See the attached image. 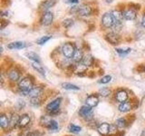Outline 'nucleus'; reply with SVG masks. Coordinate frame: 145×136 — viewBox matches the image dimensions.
Returning a JSON list of instances; mask_svg holds the SVG:
<instances>
[{"label":"nucleus","instance_id":"nucleus-37","mask_svg":"<svg viewBox=\"0 0 145 136\" xmlns=\"http://www.w3.org/2000/svg\"><path fill=\"white\" fill-rule=\"evenodd\" d=\"M78 10H79V7H72L70 10V13H72V14H78Z\"/></svg>","mask_w":145,"mask_h":136},{"label":"nucleus","instance_id":"nucleus-12","mask_svg":"<svg viewBox=\"0 0 145 136\" xmlns=\"http://www.w3.org/2000/svg\"><path fill=\"white\" fill-rule=\"evenodd\" d=\"M8 78L10 79L12 82H17L18 80L20 79V75L19 72L16 69H12L9 71L8 73Z\"/></svg>","mask_w":145,"mask_h":136},{"label":"nucleus","instance_id":"nucleus-17","mask_svg":"<svg viewBox=\"0 0 145 136\" xmlns=\"http://www.w3.org/2000/svg\"><path fill=\"white\" fill-rule=\"evenodd\" d=\"M110 124H107V122H103L101 124L98 126V131L100 133L102 134H107L108 133H110Z\"/></svg>","mask_w":145,"mask_h":136},{"label":"nucleus","instance_id":"nucleus-14","mask_svg":"<svg viewBox=\"0 0 145 136\" xmlns=\"http://www.w3.org/2000/svg\"><path fill=\"white\" fill-rule=\"evenodd\" d=\"M116 100L118 102L120 103H124L127 101L128 99V94H127L125 91H120L116 94V96H115Z\"/></svg>","mask_w":145,"mask_h":136},{"label":"nucleus","instance_id":"nucleus-34","mask_svg":"<svg viewBox=\"0 0 145 136\" xmlns=\"http://www.w3.org/2000/svg\"><path fill=\"white\" fill-rule=\"evenodd\" d=\"M111 91L108 88H103L102 90H100V95H102L103 97H106L108 95H110Z\"/></svg>","mask_w":145,"mask_h":136},{"label":"nucleus","instance_id":"nucleus-19","mask_svg":"<svg viewBox=\"0 0 145 136\" xmlns=\"http://www.w3.org/2000/svg\"><path fill=\"white\" fill-rule=\"evenodd\" d=\"M131 109V104L128 102H124V103H121L119 106V111L121 112H129Z\"/></svg>","mask_w":145,"mask_h":136},{"label":"nucleus","instance_id":"nucleus-36","mask_svg":"<svg viewBox=\"0 0 145 136\" xmlns=\"http://www.w3.org/2000/svg\"><path fill=\"white\" fill-rule=\"evenodd\" d=\"M41 135H42V133H40L38 131H31V133H29L28 134H27V136H41Z\"/></svg>","mask_w":145,"mask_h":136},{"label":"nucleus","instance_id":"nucleus-25","mask_svg":"<svg viewBox=\"0 0 145 136\" xmlns=\"http://www.w3.org/2000/svg\"><path fill=\"white\" fill-rule=\"evenodd\" d=\"M26 57L30 59V60H33L34 62H40V59H39V56L36 54L35 53H33V52H30V53H26Z\"/></svg>","mask_w":145,"mask_h":136},{"label":"nucleus","instance_id":"nucleus-3","mask_svg":"<svg viewBox=\"0 0 145 136\" xmlns=\"http://www.w3.org/2000/svg\"><path fill=\"white\" fill-rule=\"evenodd\" d=\"M18 87L21 91H29L34 87L33 81L28 77H25L18 83Z\"/></svg>","mask_w":145,"mask_h":136},{"label":"nucleus","instance_id":"nucleus-10","mask_svg":"<svg viewBox=\"0 0 145 136\" xmlns=\"http://www.w3.org/2000/svg\"><path fill=\"white\" fill-rule=\"evenodd\" d=\"M122 16H123V18L126 20H134L137 15H136V12L133 10V8L130 9H126L123 12H122Z\"/></svg>","mask_w":145,"mask_h":136},{"label":"nucleus","instance_id":"nucleus-2","mask_svg":"<svg viewBox=\"0 0 145 136\" xmlns=\"http://www.w3.org/2000/svg\"><path fill=\"white\" fill-rule=\"evenodd\" d=\"M62 52L66 58H72L75 52V48L71 43H65L62 47Z\"/></svg>","mask_w":145,"mask_h":136},{"label":"nucleus","instance_id":"nucleus-39","mask_svg":"<svg viewBox=\"0 0 145 136\" xmlns=\"http://www.w3.org/2000/svg\"><path fill=\"white\" fill-rule=\"evenodd\" d=\"M142 26L143 27H145V15L142 16Z\"/></svg>","mask_w":145,"mask_h":136},{"label":"nucleus","instance_id":"nucleus-11","mask_svg":"<svg viewBox=\"0 0 145 136\" xmlns=\"http://www.w3.org/2000/svg\"><path fill=\"white\" fill-rule=\"evenodd\" d=\"M92 13V9L87 5H82V6L79 7V10H78V15L82 16H87L89 15H91Z\"/></svg>","mask_w":145,"mask_h":136},{"label":"nucleus","instance_id":"nucleus-30","mask_svg":"<svg viewBox=\"0 0 145 136\" xmlns=\"http://www.w3.org/2000/svg\"><path fill=\"white\" fill-rule=\"evenodd\" d=\"M63 26L65 27V28H69L70 26H72V25H74V20L71 19V18H66V19H65L63 21Z\"/></svg>","mask_w":145,"mask_h":136},{"label":"nucleus","instance_id":"nucleus-38","mask_svg":"<svg viewBox=\"0 0 145 136\" xmlns=\"http://www.w3.org/2000/svg\"><path fill=\"white\" fill-rule=\"evenodd\" d=\"M9 24V22L8 21H6V20H3L1 22V29H4L5 27H6V26H7Z\"/></svg>","mask_w":145,"mask_h":136},{"label":"nucleus","instance_id":"nucleus-33","mask_svg":"<svg viewBox=\"0 0 145 136\" xmlns=\"http://www.w3.org/2000/svg\"><path fill=\"white\" fill-rule=\"evenodd\" d=\"M131 51V50L130 48H127L126 50H122V49H119V48H117V49H116V52H117L118 54H119L121 56H125V54H129Z\"/></svg>","mask_w":145,"mask_h":136},{"label":"nucleus","instance_id":"nucleus-20","mask_svg":"<svg viewBox=\"0 0 145 136\" xmlns=\"http://www.w3.org/2000/svg\"><path fill=\"white\" fill-rule=\"evenodd\" d=\"M82 62L86 66H92L93 63V58L91 54H86L85 56H84V59Z\"/></svg>","mask_w":145,"mask_h":136},{"label":"nucleus","instance_id":"nucleus-29","mask_svg":"<svg viewBox=\"0 0 145 136\" xmlns=\"http://www.w3.org/2000/svg\"><path fill=\"white\" fill-rule=\"evenodd\" d=\"M30 103L32 106H35V107H37L41 104V99L38 97H32L31 98V101H30Z\"/></svg>","mask_w":145,"mask_h":136},{"label":"nucleus","instance_id":"nucleus-24","mask_svg":"<svg viewBox=\"0 0 145 136\" xmlns=\"http://www.w3.org/2000/svg\"><path fill=\"white\" fill-rule=\"evenodd\" d=\"M45 126H46L50 131H56L58 129V124L56 121H49Z\"/></svg>","mask_w":145,"mask_h":136},{"label":"nucleus","instance_id":"nucleus-6","mask_svg":"<svg viewBox=\"0 0 145 136\" xmlns=\"http://www.w3.org/2000/svg\"><path fill=\"white\" fill-rule=\"evenodd\" d=\"M61 102H62V98L56 99L54 101H53V102H51L50 103L47 104L46 110L51 113H56L58 111L59 106H60V104H61Z\"/></svg>","mask_w":145,"mask_h":136},{"label":"nucleus","instance_id":"nucleus-18","mask_svg":"<svg viewBox=\"0 0 145 136\" xmlns=\"http://www.w3.org/2000/svg\"><path fill=\"white\" fill-rule=\"evenodd\" d=\"M54 4H56V0H46V1H44V2H43L42 4H41L40 7H41L42 10L46 11L47 9L51 8Z\"/></svg>","mask_w":145,"mask_h":136},{"label":"nucleus","instance_id":"nucleus-31","mask_svg":"<svg viewBox=\"0 0 145 136\" xmlns=\"http://www.w3.org/2000/svg\"><path fill=\"white\" fill-rule=\"evenodd\" d=\"M69 131L71 133H78L81 131V127L80 126H77L75 124H71L69 126Z\"/></svg>","mask_w":145,"mask_h":136},{"label":"nucleus","instance_id":"nucleus-5","mask_svg":"<svg viewBox=\"0 0 145 136\" xmlns=\"http://www.w3.org/2000/svg\"><path fill=\"white\" fill-rule=\"evenodd\" d=\"M102 24L103 25V26L107 27H112L114 24V19H113V16H112V13H105L104 15L103 16L102 18Z\"/></svg>","mask_w":145,"mask_h":136},{"label":"nucleus","instance_id":"nucleus-32","mask_svg":"<svg viewBox=\"0 0 145 136\" xmlns=\"http://www.w3.org/2000/svg\"><path fill=\"white\" fill-rule=\"evenodd\" d=\"M50 39H51V36H42L41 38H39L37 41H36V43H37L38 44H44L47 42V41H49Z\"/></svg>","mask_w":145,"mask_h":136},{"label":"nucleus","instance_id":"nucleus-27","mask_svg":"<svg viewBox=\"0 0 145 136\" xmlns=\"http://www.w3.org/2000/svg\"><path fill=\"white\" fill-rule=\"evenodd\" d=\"M32 66H33L37 72H39L41 75H44L45 72H44V68L42 67V65H39V63H38V62H34L33 63H32Z\"/></svg>","mask_w":145,"mask_h":136},{"label":"nucleus","instance_id":"nucleus-23","mask_svg":"<svg viewBox=\"0 0 145 136\" xmlns=\"http://www.w3.org/2000/svg\"><path fill=\"white\" fill-rule=\"evenodd\" d=\"M9 124H10V121H8L7 117L3 114L1 118H0V125H1L3 129H5V128H7Z\"/></svg>","mask_w":145,"mask_h":136},{"label":"nucleus","instance_id":"nucleus-21","mask_svg":"<svg viewBox=\"0 0 145 136\" xmlns=\"http://www.w3.org/2000/svg\"><path fill=\"white\" fill-rule=\"evenodd\" d=\"M113 19H114L115 22H121L122 18H123V16H122V12H120L119 10H114L112 12Z\"/></svg>","mask_w":145,"mask_h":136},{"label":"nucleus","instance_id":"nucleus-35","mask_svg":"<svg viewBox=\"0 0 145 136\" xmlns=\"http://www.w3.org/2000/svg\"><path fill=\"white\" fill-rule=\"evenodd\" d=\"M111 80H112V76L106 75V76L103 77V78H101V80L99 81V83L100 84H108L109 82H111Z\"/></svg>","mask_w":145,"mask_h":136},{"label":"nucleus","instance_id":"nucleus-28","mask_svg":"<svg viewBox=\"0 0 145 136\" xmlns=\"http://www.w3.org/2000/svg\"><path fill=\"white\" fill-rule=\"evenodd\" d=\"M19 120H20V118H19V116H18L17 114H12L11 119H10V125L12 127H15L16 124H18Z\"/></svg>","mask_w":145,"mask_h":136},{"label":"nucleus","instance_id":"nucleus-40","mask_svg":"<svg viewBox=\"0 0 145 136\" xmlns=\"http://www.w3.org/2000/svg\"><path fill=\"white\" fill-rule=\"evenodd\" d=\"M78 0H69V3H77Z\"/></svg>","mask_w":145,"mask_h":136},{"label":"nucleus","instance_id":"nucleus-8","mask_svg":"<svg viewBox=\"0 0 145 136\" xmlns=\"http://www.w3.org/2000/svg\"><path fill=\"white\" fill-rule=\"evenodd\" d=\"M53 18H54V16L51 12H45L42 16L41 23H42V25L44 26H49L52 24Z\"/></svg>","mask_w":145,"mask_h":136},{"label":"nucleus","instance_id":"nucleus-16","mask_svg":"<svg viewBox=\"0 0 145 136\" xmlns=\"http://www.w3.org/2000/svg\"><path fill=\"white\" fill-rule=\"evenodd\" d=\"M30 122V117L29 115L27 114H24L22 115L20 117V120H19V122H18V125H19V127H21V128H24V127L27 126L29 124Z\"/></svg>","mask_w":145,"mask_h":136},{"label":"nucleus","instance_id":"nucleus-7","mask_svg":"<svg viewBox=\"0 0 145 136\" xmlns=\"http://www.w3.org/2000/svg\"><path fill=\"white\" fill-rule=\"evenodd\" d=\"M106 40L111 44L116 45V44H120L121 37H120L119 35H118L117 33H115V32H112V33H109L108 35H106Z\"/></svg>","mask_w":145,"mask_h":136},{"label":"nucleus","instance_id":"nucleus-22","mask_svg":"<svg viewBox=\"0 0 145 136\" xmlns=\"http://www.w3.org/2000/svg\"><path fill=\"white\" fill-rule=\"evenodd\" d=\"M62 87L65 90H71V91H78L80 88L78 86H76L74 84H69V83H63L62 84Z\"/></svg>","mask_w":145,"mask_h":136},{"label":"nucleus","instance_id":"nucleus-4","mask_svg":"<svg viewBox=\"0 0 145 136\" xmlns=\"http://www.w3.org/2000/svg\"><path fill=\"white\" fill-rule=\"evenodd\" d=\"M43 89L40 86H35V87H33L29 91H21V94L24 95H27V96L32 97H38L39 95L42 94Z\"/></svg>","mask_w":145,"mask_h":136},{"label":"nucleus","instance_id":"nucleus-1","mask_svg":"<svg viewBox=\"0 0 145 136\" xmlns=\"http://www.w3.org/2000/svg\"><path fill=\"white\" fill-rule=\"evenodd\" d=\"M79 114L81 115L82 118H84L86 121H91L93 118V112L92 107H90L88 105L83 106L79 111Z\"/></svg>","mask_w":145,"mask_h":136},{"label":"nucleus","instance_id":"nucleus-9","mask_svg":"<svg viewBox=\"0 0 145 136\" xmlns=\"http://www.w3.org/2000/svg\"><path fill=\"white\" fill-rule=\"evenodd\" d=\"M85 103H86V105L93 108L99 103V98H98L97 95H94V94L90 95V96H88L87 99H86Z\"/></svg>","mask_w":145,"mask_h":136},{"label":"nucleus","instance_id":"nucleus-13","mask_svg":"<svg viewBox=\"0 0 145 136\" xmlns=\"http://www.w3.org/2000/svg\"><path fill=\"white\" fill-rule=\"evenodd\" d=\"M7 47L9 49H22V48H25L26 47V44L24 42H20V41H17V42H12L10 43Z\"/></svg>","mask_w":145,"mask_h":136},{"label":"nucleus","instance_id":"nucleus-15","mask_svg":"<svg viewBox=\"0 0 145 136\" xmlns=\"http://www.w3.org/2000/svg\"><path fill=\"white\" fill-rule=\"evenodd\" d=\"M72 58V61H74L75 63H79L81 61H83V59H84L83 51L80 49H75V52Z\"/></svg>","mask_w":145,"mask_h":136},{"label":"nucleus","instance_id":"nucleus-26","mask_svg":"<svg viewBox=\"0 0 145 136\" xmlns=\"http://www.w3.org/2000/svg\"><path fill=\"white\" fill-rule=\"evenodd\" d=\"M115 125L118 127V128H125L126 125H127V122H126V120L123 119V118H119V119H117L116 122H115Z\"/></svg>","mask_w":145,"mask_h":136}]
</instances>
